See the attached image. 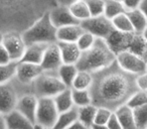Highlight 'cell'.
I'll list each match as a JSON object with an SVG mask.
<instances>
[{"mask_svg": "<svg viewBox=\"0 0 147 129\" xmlns=\"http://www.w3.org/2000/svg\"><path fill=\"white\" fill-rule=\"evenodd\" d=\"M131 92V83L125 75L120 73H109L101 78L97 86L96 94L98 96L99 106L124 104Z\"/></svg>", "mask_w": 147, "mask_h": 129, "instance_id": "obj_1", "label": "cell"}, {"mask_svg": "<svg viewBox=\"0 0 147 129\" xmlns=\"http://www.w3.org/2000/svg\"><path fill=\"white\" fill-rule=\"evenodd\" d=\"M115 63V53L108 47L103 38L96 37L94 45L86 51H82L76 67L78 71L97 73L109 68Z\"/></svg>", "mask_w": 147, "mask_h": 129, "instance_id": "obj_2", "label": "cell"}, {"mask_svg": "<svg viewBox=\"0 0 147 129\" xmlns=\"http://www.w3.org/2000/svg\"><path fill=\"white\" fill-rule=\"evenodd\" d=\"M57 28L53 26L49 19V12L45 13L41 18H39L33 25L21 34L23 43L25 45L33 43H57Z\"/></svg>", "mask_w": 147, "mask_h": 129, "instance_id": "obj_3", "label": "cell"}, {"mask_svg": "<svg viewBox=\"0 0 147 129\" xmlns=\"http://www.w3.org/2000/svg\"><path fill=\"white\" fill-rule=\"evenodd\" d=\"M59 116V111L51 97L37 98L35 124L42 129H51Z\"/></svg>", "mask_w": 147, "mask_h": 129, "instance_id": "obj_4", "label": "cell"}, {"mask_svg": "<svg viewBox=\"0 0 147 129\" xmlns=\"http://www.w3.org/2000/svg\"><path fill=\"white\" fill-rule=\"evenodd\" d=\"M115 61L118 63L119 68L127 74L138 76L146 73V59L128 51H123L117 53L115 55Z\"/></svg>", "mask_w": 147, "mask_h": 129, "instance_id": "obj_5", "label": "cell"}, {"mask_svg": "<svg viewBox=\"0 0 147 129\" xmlns=\"http://www.w3.org/2000/svg\"><path fill=\"white\" fill-rule=\"evenodd\" d=\"M43 73L33 81L35 96L37 98L39 97L53 98L57 93L67 88L57 76H49V75H45Z\"/></svg>", "mask_w": 147, "mask_h": 129, "instance_id": "obj_6", "label": "cell"}, {"mask_svg": "<svg viewBox=\"0 0 147 129\" xmlns=\"http://www.w3.org/2000/svg\"><path fill=\"white\" fill-rule=\"evenodd\" d=\"M80 25L85 31L92 33L95 37L105 39L108 34L113 30L111 20L105 17L104 15L91 16L85 20L81 21Z\"/></svg>", "mask_w": 147, "mask_h": 129, "instance_id": "obj_7", "label": "cell"}, {"mask_svg": "<svg viewBox=\"0 0 147 129\" xmlns=\"http://www.w3.org/2000/svg\"><path fill=\"white\" fill-rule=\"evenodd\" d=\"M2 45L8 53L11 61H19L24 53L25 47L21 35H18L15 32H8L3 34Z\"/></svg>", "mask_w": 147, "mask_h": 129, "instance_id": "obj_8", "label": "cell"}, {"mask_svg": "<svg viewBox=\"0 0 147 129\" xmlns=\"http://www.w3.org/2000/svg\"><path fill=\"white\" fill-rule=\"evenodd\" d=\"M43 73L40 65L18 61L16 66L15 77L21 84H30Z\"/></svg>", "mask_w": 147, "mask_h": 129, "instance_id": "obj_9", "label": "cell"}, {"mask_svg": "<svg viewBox=\"0 0 147 129\" xmlns=\"http://www.w3.org/2000/svg\"><path fill=\"white\" fill-rule=\"evenodd\" d=\"M61 63H63V61H61V53H59L57 43H55L47 45L45 53H43L42 61L40 63V67L42 71L43 72L57 71Z\"/></svg>", "mask_w": 147, "mask_h": 129, "instance_id": "obj_10", "label": "cell"}, {"mask_svg": "<svg viewBox=\"0 0 147 129\" xmlns=\"http://www.w3.org/2000/svg\"><path fill=\"white\" fill-rule=\"evenodd\" d=\"M49 19L55 28L69 24H80V21L74 17L67 6L59 5L51 11H49Z\"/></svg>", "mask_w": 147, "mask_h": 129, "instance_id": "obj_11", "label": "cell"}, {"mask_svg": "<svg viewBox=\"0 0 147 129\" xmlns=\"http://www.w3.org/2000/svg\"><path fill=\"white\" fill-rule=\"evenodd\" d=\"M133 33H125L116 30V29H113L104 41L109 49L116 55L120 51H126Z\"/></svg>", "mask_w": 147, "mask_h": 129, "instance_id": "obj_12", "label": "cell"}, {"mask_svg": "<svg viewBox=\"0 0 147 129\" xmlns=\"http://www.w3.org/2000/svg\"><path fill=\"white\" fill-rule=\"evenodd\" d=\"M37 106V97L35 95L27 94L17 99L15 109L24 115L31 123L35 124V112Z\"/></svg>", "mask_w": 147, "mask_h": 129, "instance_id": "obj_13", "label": "cell"}, {"mask_svg": "<svg viewBox=\"0 0 147 129\" xmlns=\"http://www.w3.org/2000/svg\"><path fill=\"white\" fill-rule=\"evenodd\" d=\"M17 99L14 90L8 83L0 85V113L5 115L15 109Z\"/></svg>", "mask_w": 147, "mask_h": 129, "instance_id": "obj_14", "label": "cell"}, {"mask_svg": "<svg viewBox=\"0 0 147 129\" xmlns=\"http://www.w3.org/2000/svg\"><path fill=\"white\" fill-rule=\"evenodd\" d=\"M7 129H35L36 125L31 123L24 115L13 109L9 113L4 115Z\"/></svg>", "mask_w": 147, "mask_h": 129, "instance_id": "obj_15", "label": "cell"}, {"mask_svg": "<svg viewBox=\"0 0 147 129\" xmlns=\"http://www.w3.org/2000/svg\"><path fill=\"white\" fill-rule=\"evenodd\" d=\"M59 53H61L63 63H69V65H76L81 57L82 51L79 49L76 43H63L57 41Z\"/></svg>", "mask_w": 147, "mask_h": 129, "instance_id": "obj_16", "label": "cell"}, {"mask_svg": "<svg viewBox=\"0 0 147 129\" xmlns=\"http://www.w3.org/2000/svg\"><path fill=\"white\" fill-rule=\"evenodd\" d=\"M80 24H69L65 26H61L57 28V43L63 41V43H76L81 34L84 32Z\"/></svg>", "mask_w": 147, "mask_h": 129, "instance_id": "obj_17", "label": "cell"}, {"mask_svg": "<svg viewBox=\"0 0 147 129\" xmlns=\"http://www.w3.org/2000/svg\"><path fill=\"white\" fill-rule=\"evenodd\" d=\"M47 47V45H45V43H33V45H26L24 53L19 61L40 65Z\"/></svg>", "mask_w": 147, "mask_h": 129, "instance_id": "obj_18", "label": "cell"}, {"mask_svg": "<svg viewBox=\"0 0 147 129\" xmlns=\"http://www.w3.org/2000/svg\"><path fill=\"white\" fill-rule=\"evenodd\" d=\"M126 51L146 59V37H145V33H133Z\"/></svg>", "mask_w": 147, "mask_h": 129, "instance_id": "obj_19", "label": "cell"}, {"mask_svg": "<svg viewBox=\"0 0 147 129\" xmlns=\"http://www.w3.org/2000/svg\"><path fill=\"white\" fill-rule=\"evenodd\" d=\"M113 112L118 118L122 129H137L133 118L132 109L127 107L125 104H121Z\"/></svg>", "mask_w": 147, "mask_h": 129, "instance_id": "obj_20", "label": "cell"}, {"mask_svg": "<svg viewBox=\"0 0 147 129\" xmlns=\"http://www.w3.org/2000/svg\"><path fill=\"white\" fill-rule=\"evenodd\" d=\"M126 13L132 24L133 31L135 33H145L147 26L146 13L142 12L139 8L126 11Z\"/></svg>", "mask_w": 147, "mask_h": 129, "instance_id": "obj_21", "label": "cell"}, {"mask_svg": "<svg viewBox=\"0 0 147 129\" xmlns=\"http://www.w3.org/2000/svg\"><path fill=\"white\" fill-rule=\"evenodd\" d=\"M76 120H78V108L74 106L65 112L59 113L57 121L51 129H67Z\"/></svg>", "mask_w": 147, "mask_h": 129, "instance_id": "obj_22", "label": "cell"}, {"mask_svg": "<svg viewBox=\"0 0 147 129\" xmlns=\"http://www.w3.org/2000/svg\"><path fill=\"white\" fill-rule=\"evenodd\" d=\"M53 100L57 107L59 113L65 112V111L71 109L74 107L73 99H71V88H65L59 93H57L55 96L53 97Z\"/></svg>", "mask_w": 147, "mask_h": 129, "instance_id": "obj_23", "label": "cell"}, {"mask_svg": "<svg viewBox=\"0 0 147 129\" xmlns=\"http://www.w3.org/2000/svg\"><path fill=\"white\" fill-rule=\"evenodd\" d=\"M57 77L63 83L67 88H71L75 76L78 73L76 65H69V63H61L57 69Z\"/></svg>", "mask_w": 147, "mask_h": 129, "instance_id": "obj_24", "label": "cell"}, {"mask_svg": "<svg viewBox=\"0 0 147 129\" xmlns=\"http://www.w3.org/2000/svg\"><path fill=\"white\" fill-rule=\"evenodd\" d=\"M93 82H94V77L92 73L86 72V71H78L71 83V88L78 89V90H90Z\"/></svg>", "mask_w": 147, "mask_h": 129, "instance_id": "obj_25", "label": "cell"}, {"mask_svg": "<svg viewBox=\"0 0 147 129\" xmlns=\"http://www.w3.org/2000/svg\"><path fill=\"white\" fill-rule=\"evenodd\" d=\"M97 106L92 104L86 105V106L79 107L78 108V120L81 121L85 126L91 128L94 124V118L96 114Z\"/></svg>", "mask_w": 147, "mask_h": 129, "instance_id": "obj_26", "label": "cell"}, {"mask_svg": "<svg viewBox=\"0 0 147 129\" xmlns=\"http://www.w3.org/2000/svg\"><path fill=\"white\" fill-rule=\"evenodd\" d=\"M111 23H112V26L114 29L121 32L125 33H133V27L132 24L130 22V19H129L128 15L126 12H122L120 14L116 15L114 18L111 19Z\"/></svg>", "mask_w": 147, "mask_h": 129, "instance_id": "obj_27", "label": "cell"}, {"mask_svg": "<svg viewBox=\"0 0 147 129\" xmlns=\"http://www.w3.org/2000/svg\"><path fill=\"white\" fill-rule=\"evenodd\" d=\"M71 99H73L74 106L77 108L92 104L93 99L90 90H78V89L71 88Z\"/></svg>", "mask_w": 147, "mask_h": 129, "instance_id": "obj_28", "label": "cell"}, {"mask_svg": "<svg viewBox=\"0 0 147 129\" xmlns=\"http://www.w3.org/2000/svg\"><path fill=\"white\" fill-rule=\"evenodd\" d=\"M69 9L71 14L74 15V17L78 19L80 22L91 17L90 11H89V8L85 2V0H79L77 2L73 3L69 6Z\"/></svg>", "mask_w": 147, "mask_h": 129, "instance_id": "obj_29", "label": "cell"}, {"mask_svg": "<svg viewBox=\"0 0 147 129\" xmlns=\"http://www.w3.org/2000/svg\"><path fill=\"white\" fill-rule=\"evenodd\" d=\"M127 107H129L130 109H136L139 108L141 106L147 105V94L146 91H141L137 90L134 93L130 95L127 98V100L124 103Z\"/></svg>", "mask_w": 147, "mask_h": 129, "instance_id": "obj_30", "label": "cell"}, {"mask_svg": "<svg viewBox=\"0 0 147 129\" xmlns=\"http://www.w3.org/2000/svg\"><path fill=\"white\" fill-rule=\"evenodd\" d=\"M122 12H125L122 2L116 1V0H105L104 13H103V15L105 17H107V18L111 20L116 15L120 14Z\"/></svg>", "mask_w": 147, "mask_h": 129, "instance_id": "obj_31", "label": "cell"}, {"mask_svg": "<svg viewBox=\"0 0 147 129\" xmlns=\"http://www.w3.org/2000/svg\"><path fill=\"white\" fill-rule=\"evenodd\" d=\"M18 61H10L6 65H0V85L6 84L15 77Z\"/></svg>", "mask_w": 147, "mask_h": 129, "instance_id": "obj_32", "label": "cell"}, {"mask_svg": "<svg viewBox=\"0 0 147 129\" xmlns=\"http://www.w3.org/2000/svg\"><path fill=\"white\" fill-rule=\"evenodd\" d=\"M133 118L137 129H147V105L133 109Z\"/></svg>", "mask_w": 147, "mask_h": 129, "instance_id": "obj_33", "label": "cell"}, {"mask_svg": "<svg viewBox=\"0 0 147 129\" xmlns=\"http://www.w3.org/2000/svg\"><path fill=\"white\" fill-rule=\"evenodd\" d=\"M95 41H96V37H95L92 33L88 32V31H84V32L79 36V38L77 39L76 45H78L79 49H80L81 51H86L93 47Z\"/></svg>", "mask_w": 147, "mask_h": 129, "instance_id": "obj_34", "label": "cell"}, {"mask_svg": "<svg viewBox=\"0 0 147 129\" xmlns=\"http://www.w3.org/2000/svg\"><path fill=\"white\" fill-rule=\"evenodd\" d=\"M112 113L113 111L111 109L107 108V107L97 106L96 114H95V118H94V124L106 125L107 121L109 120Z\"/></svg>", "mask_w": 147, "mask_h": 129, "instance_id": "obj_35", "label": "cell"}, {"mask_svg": "<svg viewBox=\"0 0 147 129\" xmlns=\"http://www.w3.org/2000/svg\"><path fill=\"white\" fill-rule=\"evenodd\" d=\"M91 16H99L104 13L105 0H85Z\"/></svg>", "mask_w": 147, "mask_h": 129, "instance_id": "obj_36", "label": "cell"}, {"mask_svg": "<svg viewBox=\"0 0 147 129\" xmlns=\"http://www.w3.org/2000/svg\"><path fill=\"white\" fill-rule=\"evenodd\" d=\"M135 86L138 90L141 91H146L147 89V77H146V73L145 74H141L136 76L135 78Z\"/></svg>", "mask_w": 147, "mask_h": 129, "instance_id": "obj_37", "label": "cell"}, {"mask_svg": "<svg viewBox=\"0 0 147 129\" xmlns=\"http://www.w3.org/2000/svg\"><path fill=\"white\" fill-rule=\"evenodd\" d=\"M142 2L143 0H122V4L124 6L125 12L139 8V6H140V4Z\"/></svg>", "mask_w": 147, "mask_h": 129, "instance_id": "obj_38", "label": "cell"}, {"mask_svg": "<svg viewBox=\"0 0 147 129\" xmlns=\"http://www.w3.org/2000/svg\"><path fill=\"white\" fill-rule=\"evenodd\" d=\"M106 126L108 127V129H122L120 122H119L118 118H117V116L115 115L114 112L112 113V115H111V117L109 118V120L107 121Z\"/></svg>", "mask_w": 147, "mask_h": 129, "instance_id": "obj_39", "label": "cell"}, {"mask_svg": "<svg viewBox=\"0 0 147 129\" xmlns=\"http://www.w3.org/2000/svg\"><path fill=\"white\" fill-rule=\"evenodd\" d=\"M11 61L10 57H9L8 53L5 49V47L2 45V43L0 45V65H6Z\"/></svg>", "mask_w": 147, "mask_h": 129, "instance_id": "obj_40", "label": "cell"}, {"mask_svg": "<svg viewBox=\"0 0 147 129\" xmlns=\"http://www.w3.org/2000/svg\"><path fill=\"white\" fill-rule=\"evenodd\" d=\"M67 129H90V128H88L87 126H85L81 121L76 120L74 123H71V124L69 125Z\"/></svg>", "mask_w": 147, "mask_h": 129, "instance_id": "obj_41", "label": "cell"}, {"mask_svg": "<svg viewBox=\"0 0 147 129\" xmlns=\"http://www.w3.org/2000/svg\"><path fill=\"white\" fill-rule=\"evenodd\" d=\"M77 1H79V0H57V3H59V5H63V6L69 7V5L77 2Z\"/></svg>", "mask_w": 147, "mask_h": 129, "instance_id": "obj_42", "label": "cell"}, {"mask_svg": "<svg viewBox=\"0 0 147 129\" xmlns=\"http://www.w3.org/2000/svg\"><path fill=\"white\" fill-rule=\"evenodd\" d=\"M0 129H7L6 122H5V116L2 113H0Z\"/></svg>", "mask_w": 147, "mask_h": 129, "instance_id": "obj_43", "label": "cell"}, {"mask_svg": "<svg viewBox=\"0 0 147 129\" xmlns=\"http://www.w3.org/2000/svg\"><path fill=\"white\" fill-rule=\"evenodd\" d=\"M90 129H108L106 125H98V124H93Z\"/></svg>", "mask_w": 147, "mask_h": 129, "instance_id": "obj_44", "label": "cell"}, {"mask_svg": "<svg viewBox=\"0 0 147 129\" xmlns=\"http://www.w3.org/2000/svg\"><path fill=\"white\" fill-rule=\"evenodd\" d=\"M2 39H3V33L0 32V45L2 43Z\"/></svg>", "mask_w": 147, "mask_h": 129, "instance_id": "obj_45", "label": "cell"}, {"mask_svg": "<svg viewBox=\"0 0 147 129\" xmlns=\"http://www.w3.org/2000/svg\"><path fill=\"white\" fill-rule=\"evenodd\" d=\"M116 1H120V2H122V0H116Z\"/></svg>", "mask_w": 147, "mask_h": 129, "instance_id": "obj_46", "label": "cell"}]
</instances>
